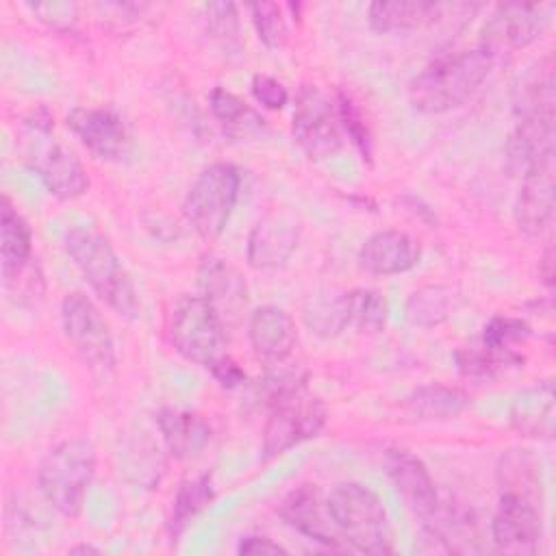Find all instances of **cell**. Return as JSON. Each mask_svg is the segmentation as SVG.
<instances>
[{
    "instance_id": "8992f818",
    "label": "cell",
    "mask_w": 556,
    "mask_h": 556,
    "mask_svg": "<svg viewBox=\"0 0 556 556\" xmlns=\"http://www.w3.org/2000/svg\"><path fill=\"white\" fill-rule=\"evenodd\" d=\"M239 187L241 174L232 163L208 165L189 187L182 213L204 241H215L226 230L239 198Z\"/></svg>"
},
{
    "instance_id": "44dd1931",
    "label": "cell",
    "mask_w": 556,
    "mask_h": 556,
    "mask_svg": "<svg viewBox=\"0 0 556 556\" xmlns=\"http://www.w3.org/2000/svg\"><path fill=\"white\" fill-rule=\"evenodd\" d=\"M554 419L556 404L552 380H543L519 391L508 408L510 428L528 439H552Z\"/></svg>"
},
{
    "instance_id": "7a4b0ae2",
    "label": "cell",
    "mask_w": 556,
    "mask_h": 556,
    "mask_svg": "<svg viewBox=\"0 0 556 556\" xmlns=\"http://www.w3.org/2000/svg\"><path fill=\"white\" fill-rule=\"evenodd\" d=\"M65 250L93 293L124 319H137L141 302L135 282L109 239L91 228L65 232Z\"/></svg>"
},
{
    "instance_id": "5b68a950",
    "label": "cell",
    "mask_w": 556,
    "mask_h": 556,
    "mask_svg": "<svg viewBox=\"0 0 556 556\" xmlns=\"http://www.w3.org/2000/svg\"><path fill=\"white\" fill-rule=\"evenodd\" d=\"M324 426V402L308 391L302 378H298L269 400V415L263 426V456H278L293 445L317 437Z\"/></svg>"
},
{
    "instance_id": "e0dca14e",
    "label": "cell",
    "mask_w": 556,
    "mask_h": 556,
    "mask_svg": "<svg viewBox=\"0 0 556 556\" xmlns=\"http://www.w3.org/2000/svg\"><path fill=\"white\" fill-rule=\"evenodd\" d=\"M556 187H554V159L532 167L523 178L515 200V222L526 235H541L554 222Z\"/></svg>"
},
{
    "instance_id": "836d02e7",
    "label": "cell",
    "mask_w": 556,
    "mask_h": 556,
    "mask_svg": "<svg viewBox=\"0 0 556 556\" xmlns=\"http://www.w3.org/2000/svg\"><path fill=\"white\" fill-rule=\"evenodd\" d=\"M450 291L445 287L439 285H428L417 289L406 306V315L410 319V324L415 326H437L441 324L447 315H450Z\"/></svg>"
},
{
    "instance_id": "74e56055",
    "label": "cell",
    "mask_w": 556,
    "mask_h": 556,
    "mask_svg": "<svg viewBox=\"0 0 556 556\" xmlns=\"http://www.w3.org/2000/svg\"><path fill=\"white\" fill-rule=\"evenodd\" d=\"M337 113H339V122L341 128L352 137L354 146L361 150L363 159H371V135L367 124L363 122V115L358 111V106L354 104V100L350 96H345L343 91H339L337 96Z\"/></svg>"
},
{
    "instance_id": "d590c367",
    "label": "cell",
    "mask_w": 556,
    "mask_h": 556,
    "mask_svg": "<svg viewBox=\"0 0 556 556\" xmlns=\"http://www.w3.org/2000/svg\"><path fill=\"white\" fill-rule=\"evenodd\" d=\"M250 13H252L256 35L267 48L278 50L287 43V37H289L287 20L282 15V9L276 2L250 4Z\"/></svg>"
},
{
    "instance_id": "d6a6232c",
    "label": "cell",
    "mask_w": 556,
    "mask_h": 556,
    "mask_svg": "<svg viewBox=\"0 0 556 556\" xmlns=\"http://www.w3.org/2000/svg\"><path fill=\"white\" fill-rule=\"evenodd\" d=\"M304 321L317 337L330 339L341 334L348 326L345 293L334 298H315L304 308Z\"/></svg>"
},
{
    "instance_id": "60d3db41",
    "label": "cell",
    "mask_w": 556,
    "mask_h": 556,
    "mask_svg": "<svg viewBox=\"0 0 556 556\" xmlns=\"http://www.w3.org/2000/svg\"><path fill=\"white\" fill-rule=\"evenodd\" d=\"M213 378L224 387V389H237L245 382V371L226 354L217 356L211 365H208Z\"/></svg>"
},
{
    "instance_id": "f1b7e54d",
    "label": "cell",
    "mask_w": 556,
    "mask_h": 556,
    "mask_svg": "<svg viewBox=\"0 0 556 556\" xmlns=\"http://www.w3.org/2000/svg\"><path fill=\"white\" fill-rule=\"evenodd\" d=\"M454 358H456L458 371L465 378H473V380L495 378L506 367H519L523 363V356L517 354L515 350H495L484 343H480L478 348L465 345L456 350Z\"/></svg>"
},
{
    "instance_id": "4316f807",
    "label": "cell",
    "mask_w": 556,
    "mask_h": 556,
    "mask_svg": "<svg viewBox=\"0 0 556 556\" xmlns=\"http://www.w3.org/2000/svg\"><path fill=\"white\" fill-rule=\"evenodd\" d=\"M554 59L536 61L515 87V115H554Z\"/></svg>"
},
{
    "instance_id": "4fadbf2b",
    "label": "cell",
    "mask_w": 556,
    "mask_h": 556,
    "mask_svg": "<svg viewBox=\"0 0 556 556\" xmlns=\"http://www.w3.org/2000/svg\"><path fill=\"white\" fill-rule=\"evenodd\" d=\"M543 536L541 508L510 495H500L497 510L491 521V539L504 554H536Z\"/></svg>"
},
{
    "instance_id": "484cf974",
    "label": "cell",
    "mask_w": 556,
    "mask_h": 556,
    "mask_svg": "<svg viewBox=\"0 0 556 556\" xmlns=\"http://www.w3.org/2000/svg\"><path fill=\"white\" fill-rule=\"evenodd\" d=\"M445 7L439 2L421 0H393L371 2L367 9L369 26L376 33H408L434 24Z\"/></svg>"
},
{
    "instance_id": "ac0fdd59",
    "label": "cell",
    "mask_w": 556,
    "mask_h": 556,
    "mask_svg": "<svg viewBox=\"0 0 556 556\" xmlns=\"http://www.w3.org/2000/svg\"><path fill=\"white\" fill-rule=\"evenodd\" d=\"M547 159H554V115H517L506 141V169L523 178Z\"/></svg>"
},
{
    "instance_id": "f546056e",
    "label": "cell",
    "mask_w": 556,
    "mask_h": 556,
    "mask_svg": "<svg viewBox=\"0 0 556 556\" xmlns=\"http://www.w3.org/2000/svg\"><path fill=\"white\" fill-rule=\"evenodd\" d=\"M208 104L213 115L226 126L232 135H252L265 128V119L252 111L241 98L226 91L224 87H215L208 96Z\"/></svg>"
},
{
    "instance_id": "d6986e66",
    "label": "cell",
    "mask_w": 556,
    "mask_h": 556,
    "mask_svg": "<svg viewBox=\"0 0 556 556\" xmlns=\"http://www.w3.org/2000/svg\"><path fill=\"white\" fill-rule=\"evenodd\" d=\"M421 258L415 237L404 230H378L358 248V265L376 276H393L413 269Z\"/></svg>"
},
{
    "instance_id": "3957f363",
    "label": "cell",
    "mask_w": 556,
    "mask_h": 556,
    "mask_svg": "<svg viewBox=\"0 0 556 556\" xmlns=\"http://www.w3.org/2000/svg\"><path fill=\"white\" fill-rule=\"evenodd\" d=\"M326 508L348 547L365 554L393 552L387 510L367 484H337L326 497Z\"/></svg>"
},
{
    "instance_id": "8d00e7d4",
    "label": "cell",
    "mask_w": 556,
    "mask_h": 556,
    "mask_svg": "<svg viewBox=\"0 0 556 556\" xmlns=\"http://www.w3.org/2000/svg\"><path fill=\"white\" fill-rule=\"evenodd\" d=\"M530 326L523 319L495 315L489 319L482 332V343L495 350H513L510 345L530 337Z\"/></svg>"
},
{
    "instance_id": "8fae6325",
    "label": "cell",
    "mask_w": 556,
    "mask_h": 556,
    "mask_svg": "<svg viewBox=\"0 0 556 556\" xmlns=\"http://www.w3.org/2000/svg\"><path fill=\"white\" fill-rule=\"evenodd\" d=\"M545 17L539 4H497L480 33V48L493 59L528 48L541 33Z\"/></svg>"
},
{
    "instance_id": "30bf717a",
    "label": "cell",
    "mask_w": 556,
    "mask_h": 556,
    "mask_svg": "<svg viewBox=\"0 0 556 556\" xmlns=\"http://www.w3.org/2000/svg\"><path fill=\"white\" fill-rule=\"evenodd\" d=\"M67 128L98 159L122 163L132 154V139L124 119L111 109L74 106L67 113Z\"/></svg>"
},
{
    "instance_id": "b9f144b4",
    "label": "cell",
    "mask_w": 556,
    "mask_h": 556,
    "mask_svg": "<svg viewBox=\"0 0 556 556\" xmlns=\"http://www.w3.org/2000/svg\"><path fill=\"white\" fill-rule=\"evenodd\" d=\"M237 552L239 554H287V547L271 541L269 536L248 534V536H241Z\"/></svg>"
},
{
    "instance_id": "603a6c76",
    "label": "cell",
    "mask_w": 556,
    "mask_h": 556,
    "mask_svg": "<svg viewBox=\"0 0 556 556\" xmlns=\"http://www.w3.org/2000/svg\"><path fill=\"white\" fill-rule=\"evenodd\" d=\"M35 172L43 187L59 200L80 198L89 189V176L83 163L63 146L52 143L35 159Z\"/></svg>"
},
{
    "instance_id": "7c38bea8",
    "label": "cell",
    "mask_w": 556,
    "mask_h": 556,
    "mask_svg": "<svg viewBox=\"0 0 556 556\" xmlns=\"http://www.w3.org/2000/svg\"><path fill=\"white\" fill-rule=\"evenodd\" d=\"M278 515L287 526H291L306 539L328 549H348V543L334 528L326 508V500H321V493L315 484H300L291 493H287V497L278 506Z\"/></svg>"
},
{
    "instance_id": "277c9868",
    "label": "cell",
    "mask_w": 556,
    "mask_h": 556,
    "mask_svg": "<svg viewBox=\"0 0 556 556\" xmlns=\"http://www.w3.org/2000/svg\"><path fill=\"white\" fill-rule=\"evenodd\" d=\"M96 473V450L87 439H67L54 445L37 469L43 500L63 517L76 519L83 510Z\"/></svg>"
},
{
    "instance_id": "d4e9b609",
    "label": "cell",
    "mask_w": 556,
    "mask_h": 556,
    "mask_svg": "<svg viewBox=\"0 0 556 556\" xmlns=\"http://www.w3.org/2000/svg\"><path fill=\"white\" fill-rule=\"evenodd\" d=\"M497 486L500 495L526 500L541 508L543 482L536 456L530 450H508L497 463Z\"/></svg>"
},
{
    "instance_id": "52a82bcc",
    "label": "cell",
    "mask_w": 556,
    "mask_h": 556,
    "mask_svg": "<svg viewBox=\"0 0 556 556\" xmlns=\"http://www.w3.org/2000/svg\"><path fill=\"white\" fill-rule=\"evenodd\" d=\"M61 326L67 343L80 363L96 376L106 380L115 369V345L109 321L80 291H72L61 302Z\"/></svg>"
},
{
    "instance_id": "9a60e30c",
    "label": "cell",
    "mask_w": 556,
    "mask_h": 556,
    "mask_svg": "<svg viewBox=\"0 0 556 556\" xmlns=\"http://www.w3.org/2000/svg\"><path fill=\"white\" fill-rule=\"evenodd\" d=\"M200 295L215 308L224 326L235 321L248 304V285L241 271L224 256L206 254L198 265Z\"/></svg>"
},
{
    "instance_id": "ee69618b",
    "label": "cell",
    "mask_w": 556,
    "mask_h": 556,
    "mask_svg": "<svg viewBox=\"0 0 556 556\" xmlns=\"http://www.w3.org/2000/svg\"><path fill=\"white\" fill-rule=\"evenodd\" d=\"M67 554H100V549L93 547V545H89V543H78V545L70 547Z\"/></svg>"
},
{
    "instance_id": "cb8c5ba5",
    "label": "cell",
    "mask_w": 556,
    "mask_h": 556,
    "mask_svg": "<svg viewBox=\"0 0 556 556\" xmlns=\"http://www.w3.org/2000/svg\"><path fill=\"white\" fill-rule=\"evenodd\" d=\"M163 443L174 458H193L211 441V426L204 417L191 410L163 408L156 417Z\"/></svg>"
},
{
    "instance_id": "e575fe53",
    "label": "cell",
    "mask_w": 556,
    "mask_h": 556,
    "mask_svg": "<svg viewBox=\"0 0 556 556\" xmlns=\"http://www.w3.org/2000/svg\"><path fill=\"white\" fill-rule=\"evenodd\" d=\"M206 13V30L211 39L226 52H239V15L232 2H208L204 7Z\"/></svg>"
},
{
    "instance_id": "1f68e13d",
    "label": "cell",
    "mask_w": 556,
    "mask_h": 556,
    "mask_svg": "<svg viewBox=\"0 0 556 556\" xmlns=\"http://www.w3.org/2000/svg\"><path fill=\"white\" fill-rule=\"evenodd\" d=\"M348 326L358 332H378L387 324L389 304L376 289H352L345 293Z\"/></svg>"
},
{
    "instance_id": "4dcf8cb0",
    "label": "cell",
    "mask_w": 556,
    "mask_h": 556,
    "mask_svg": "<svg viewBox=\"0 0 556 556\" xmlns=\"http://www.w3.org/2000/svg\"><path fill=\"white\" fill-rule=\"evenodd\" d=\"M213 500V482L208 473L195 476L193 480H185L178 486V493L174 497L172 517H169V532L176 539L187 523L206 508V504Z\"/></svg>"
},
{
    "instance_id": "9c48e42d",
    "label": "cell",
    "mask_w": 556,
    "mask_h": 556,
    "mask_svg": "<svg viewBox=\"0 0 556 556\" xmlns=\"http://www.w3.org/2000/svg\"><path fill=\"white\" fill-rule=\"evenodd\" d=\"M291 130L302 152L315 161L332 156L341 150L343 143V128L339 122L337 104H332L315 87H304L298 93Z\"/></svg>"
},
{
    "instance_id": "2e32d148",
    "label": "cell",
    "mask_w": 556,
    "mask_h": 556,
    "mask_svg": "<svg viewBox=\"0 0 556 556\" xmlns=\"http://www.w3.org/2000/svg\"><path fill=\"white\" fill-rule=\"evenodd\" d=\"M384 465L404 504L413 510V515L428 521L437 513L441 500L426 463L408 450H389Z\"/></svg>"
},
{
    "instance_id": "ba28073f",
    "label": "cell",
    "mask_w": 556,
    "mask_h": 556,
    "mask_svg": "<svg viewBox=\"0 0 556 556\" xmlns=\"http://www.w3.org/2000/svg\"><path fill=\"white\" fill-rule=\"evenodd\" d=\"M174 350L198 365L208 367L226 343V326L202 295H180L169 315Z\"/></svg>"
},
{
    "instance_id": "ffe728a7",
    "label": "cell",
    "mask_w": 556,
    "mask_h": 556,
    "mask_svg": "<svg viewBox=\"0 0 556 556\" xmlns=\"http://www.w3.org/2000/svg\"><path fill=\"white\" fill-rule=\"evenodd\" d=\"M248 339L258 358L278 365L293 352L298 328L285 308L267 304L252 311L248 321Z\"/></svg>"
},
{
    "instance_id": "f35d334b",
    "label": "cell",
    "mask_w": 556,
    "mask_h": 556,
    "mask_svg": "<svg viewBox=\"0 0 556 556\" xmlns=\"http://www.w3.org/2000/svg\"><path fill=\"white\" fill-rule=\"evenodd\" d=\"M33 15H37L39 22L50 26L52 30H72L78 20V9L72 2H35L28 4Z\"/></svg>"
},
{
    "instance_id": "7402d4cb",
    "label": "cell",
    "mask_w": 556,
    "mask_h": 556,
    "mask_svg": "<svg viewBox=\"0 0 556 556\" xmlns=\"http://www.w3.org/2000/svg\"><path fill=\"white\" fill-rule=\"evenodd\" d=\"M0 265L4 285L33 267V232L26 219L4 195L0 202Z\"/></svg>"
},
{
    "instance_id": "83f0119b",
    "label": "cell",
    "mask_w": 556,
    "mask_h": 556,
    "mask_svg": "<svg viewBox=\"0 0 556 556\" xmlns=\"http://www.w3.org/2000/svg\"><path fill=\"white\" fill-rule=\"evenodd\" d=\"M469 406V397L454 387L443 384H426L417 387L406 397V410L415 419H452L460 415Z\"/></svg>"
},
{
    "instance_id": "6da1fadb",
    "label": "cell",
    "mask_w": 556,
    "mask_h": 556,
    "mask_svg": "<svg viewBox=\"0 0 556 556\" xmlns=\"http://www.w3.org/2000/svg\"><path fill=\"white\" fill-rule=\"evenodd\" d=\"M495 59L478 48L445 54L426 65L408 87L410 104L430 115L463 106L486 80Z\"/></svg>"
},
{
    "instance_id": "ab89813d",
    "label": "cell",
    "mask_w": 556,
    "mask_h": 556,
    "mask_svg": "<svg viewBox=\"0 0 556 556\" xmlns=\"http://www.w3.org/2000/svg\"><path fill=\"white\" fill-rule=\"evenodd\" d=\"M250 91L261 106L271 109V111H278L289 102L287 87L269 74H254L252 83H250Z\"/></svg>"
},
{
    "instance_id": "5bb4252c",
    "label": "cell",
    "mask_w": 556,
    "mask_h": 556,
    "mask_svg": "<svg viewBox=\"0 0 556 556\" xmlns=\"http://www.w3.org/2000/svg\"><path fill=\"white\" fill-rule=\"evenodd\" d=\"M300 222L287 211L261 217L248 235V263L254 269H276L289 261L300 241Z\"/></svg>"
},
{
    "instance_id": "7bdbcfd3",
    "label": "cell",
    "mask_w": 556,
    "mask_h": 556,
    "mask_svg": "<svg viewBox=\"0 0 556 556\" xmlns=\"http://www.w3.org/2000/svg\"><path fill=\"white\" fill-rule=\"evenodd\" d=\"M539 274L547 289L554 287V248H547L539 261Z\"/></svg>"
}]
</instances>
